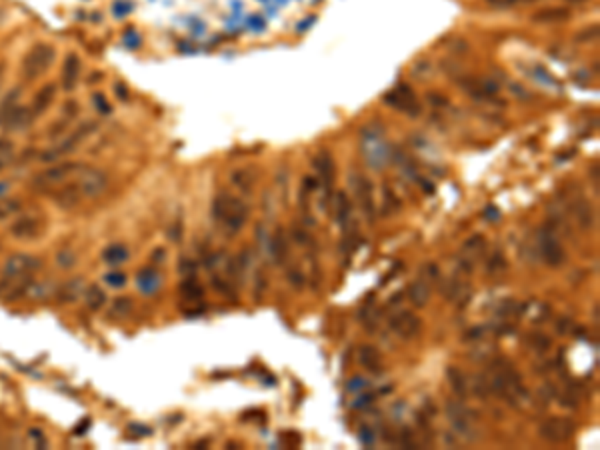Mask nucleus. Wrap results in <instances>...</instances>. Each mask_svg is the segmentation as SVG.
<instances>
[{
    "instance_id": "nucleus-1",
    "label": "nucleus",
    "mask_w": 600,
    "mask_h": 450,
    "mask_svg": "<svg viewBox=\"0 0 600 450\" xmlns=\"http://www.w3.org/2000/svg\"><path fill=\"white\" fill-rule=\"evenodd\" d=\"M38 266H40V260L31 254L8 257L0 275V296L15 300L26 295L31 284L35 282V272Z\"/></svg>"
},
{
    "instance_id": "nucleus-2",
    "label": "nucleus",
    "mask_w": 600,
    "mask_h": 450,
    "mask_svg": "<svg viewBox=\"0 0 600 450\" xmlns=\"http://www.w3.org/2000/svg\"><path fill=\"white\" fill-rule=\"evenodd\" d=\"M212 218L223 226L228 234H234L248 220V207L239 196L223 191L212 200Z\"/></svg>"
},
{
    "instance_id": "nucleus-3",
    "label": "nucleus",
    "mask_w": 600,
    "mask_h": 450,
    "mask_svg": "<svg viewBox=\"0 0 600 450\" xmlns=\"http://www.w3.org/2000/svg\"><path fill=\"white\" fill-rule=\"evenodd\" d=\"M56 58V49L49 42H38L22 58V78L24 80H36L40 78L46 70L51 69Z\"/></svg>"
},
{
    "instance_id": "nucleus-4",
    "label": "nucleus",
    "mask_w": 600,
    "mask_h": 450,
    "mask_svg": "<svg viewBox=\"0 0 600 450\" xmlns=\"http://www.w3.org/2000/svg\"><path fill=\"white\" fill-rule=\"evenodd\" d=\"M85 162H74V160H65V162H58V164H52L51 168L38 173L33 178V184L38 187V189H56V187H62L70 182L76 174L83 171Z\"/></svg>"
},
{
    "instance_id": "nucleus-5",
    "label": "nucleus",
    "mask_w": 600,
    "mask_h": 450,
    "mask_svg": "<svg viewBox=\"0 0 600 450\" xmlns=\"http://www.w3.org/2000/svg\"><path fill=\"white\" fill-rule=\"evenodd\" d=\"M72 182L76 184V189L80 191L85 200H94V198L103 196L106 192L110 178H108V174L104 173L103 168L85 164L83 171L72 178Z\"/></svg>"
},
{
    "instance_id": "nucleus-6",
    "label": "nucleus",
    "mask_w": 600,
    "mask_h": 450,
    "mask_svg": "<svg viewBox=\"0 0 600 450\" xmlns=\"http://www.w3.org/2000/svg\"><path fill=\"white\" fill-rule=\"evenodd\" d=\"M538 433L550 444H565L576 433V424L565 416H550L540 424Z\"/></svg>"
},
{
    "instance_id": "nucleus-7",
    "label": "nucleus",
    "mask_w": 600,
    "mask_h": 450,
    "mask_svg": "<svg viewBox=\"0 0 600 450\" xmlns=\"http://www.w3.org/2000/svg\"><path fill=\"white\" fill-rule=\"evenodd\" d=\"M382 103L393 106L395 110L406 112L411 116H420V112H422V106L416 103V96H414L412 88L406 87V85H398L395 90H388L382 96Z\"/></svg>"
},
{
    "instance_id": "nucleus-8",
    "label": "nucleus",
    "mask_w": 600,
    "mask_h": 450,
    "mask_svg": "<svg viewBox=\"0 0 600 450\" xmlns=\"http://www.w3.org/2000/svg\"><path fill=\"white\" fill-rule=\"evenodd\" d=\"M44 228V223L40 216H35V214H22L18 216L17 220L10 225V234L18 239V241H33L36 236H40Z\"/></svg>"
},
{
    "instance_id": "nucleus-9",
    "label": "nucleus",
    "mask_w": 600,
    "mask_h": 450,
    "mask_svg": "<svg viewBox=\"0 0 600 450\" xmlns=\"http://www.w3.org/2000/svg\"><path fill=\"white\" fill-rule=\"evenodd\" d=\"M388 324H391V329L395 330L398 336L412 338V336H416L418 330H420V318H418L414 312L402 311L395 314V316L388 320Z\"/></svg>"
},
{
    "instance_id": "nucleus-10",
    "label": "nucleus",
    "mask_w": 600,
    "mask_h": 450,
    "mask_svg": "<svg viewBox=\"0 0 600 450\" xmlns=\"http://www.w3.org/2000/svg\"><path fill=\"white\" fill-rule=\"evenodd\" d=\"M35 119L36 116L31 106H26V104H18L17 108L8 114V119L2 122L0 128L6 130V132H20V130H24L28 124H33Z\"/></svg>"
},
{
    "instance_id": "nucleus-11",
    "label": "nucleus",
    "mask_w": 600,
    "mask_h": 450,
    "mask_svg": "<svg viewBox=\"0 0 600 450\" xmlns=\"http://www.w3.org/2000/svg\"><path fill=\"white\" fill-rule=\"evenodd\" d=\"M52 198H54L56 207L62 208V210H72V208L78 207L80 202H85L83 194H80V191L76 189V184L72 180L67 182V184H62V187H56Z\"/></svg>"
},
{
    "instance_id": "nucleus-12",
    "label": "nucleus",
    "mask_w": 600,
    "mask_h": 450,
    "mask_svg": "<svg viewBox=\"0 0 600 450\" xmlns=\"http://www.w3.org/2000/svg\"><path fill=\"white\" fill-rule=\"evenodd\" d=\"M80 69H83V60L78 54L70 52L69 56L65 58V64H62V74H60V80H62V88L67 92H72L74 88L78 87V80H80Z\"/></svg>"
},
{
    "instance_id": "nucleus-13",
    "label": "nucleus",
    "mask_w": 600,
    "mask_h": 450,
    "mask_svg": "<svg viewBox=\"0 0 600 450\" xmlns=\"http://www.w3.org/2000/svg\"><path fill=\"white\" fill-rule=\"evenodd\" d=\"M86 282L83 277H74L67 280L65 284H60V288L56 291V300L58 304H72L76 302L80 296L85 295Z\"/></svg>"
},
{
    "instance_id": "nucleus-14",
    "label": "nucleus",
    "mask_w": 600,
    "mask_h": 450,
    "mask_svg": "<svg viewBox=\"0 0 600 450\" xmlns=\"http://www.w3.org/2000/svg\"><path fill=\"white\" fill-rule=\"evenodd\" d=\"M540 252H542V259H545V262H547L549 266H560V264H565V248L560 246V243H558L554 236H550V234L542 236V241H540Z\"/></svg>"
},
{
    "instance_id": "nucleus-15",
    "label": "nucleus",
    "mask_w": 600,
    "mask_h": 450,
    "mask_svg": "<svg viewBox=\"0 0 600 450\" xmlns=\"http://www.w3.org/2000/svg\"><path fill=\"white\" fill-rule=\"evenodd\" d=\"M568 18H570V10L565 6H547V8L536 10L531 20L538 24H554V22H565Z\"/></svg>"
},
{
    "instance_id": "nucleus-16",
    "label": "nucleus",
    "mask_w": 600,
    "mask_h": 450,
    "mask_svg": "<svg viewBox=\"0 0 600 450\" xmlns=\"http://www.w3.org/2000/svg\"><path fill=\"white\" fill-rule=\"evenodd\" d=\"M312 164H314V168H316V173H318L320 182L328 189V187L332 184V180H334V162H332V156L328 155L326 150H323L320 155L312 160Z\"/></svg>"
},
{
    "instance_id": "nucleus-17",
    "label": "nucleus",
    "mask_w": 600,
    "mask_h": 450,
    "mask_svg": "<svg viewBox=\"0 0 600 450\" xmlns=\"http://www.w3.org/2000/svg\"><path fill=\"white\" fill-rule=\"evenodd\" d=\"M54 96H56V85H52V83L51 85H44V87L36 92L33 103H31V108H33L35 116H40V114H44V112L49 110V106H51L52 101H54Z\"/></svg>"
},
{
    "instance_id": "nucleus-18",
    "label": "nucleus",
    "mask_w": 600,
    "mask_h": 450,
    "mask_svg": "<svg viewBox=\"0 0 600 450\" xmlns=\"http://www.w3.org/2000/svg\"><path fill=\"white\" fill-rule=\"evenodd\" d=\"M128 259H130V250H128L126 244L122 243L108 244L103 250V260L110 266H119V264L126 262Z\"/></svg>"
},
{
    "instance_id": "nucleus-19",
    "label": "nucleus",
    "mask_w": 600,
    "mask_h": 450,
    "mask_svg": "<svg viewBox=\"0 0 600 450\" xmlns=\"http://www.w3.org/2000/svg\"><path fill=\"white\" fill-rule=\"evenodd\" d=\"M85 304L88 311H103L106 304V291L98 284H88L85 291Z\"/></svg>"
},
{
    "instance_id": "nucleus-20",
    "label": "nucleus",
    "mask_w": 600,
    "mask_h": 450,
    "mask_svg": "<svg viewBox=\"0 0 600 450\" xmlns=\"http://www.w3.org/2000/svg\"><path fill=\"white\" fill-rule=\"evenodd\" d=\"M446 379L450 382V386H452V390H454L456 397L464 399V397L468 395V381H466L464 372L458 366H448V368H446Z\"/></svg>"
},
{
    "instance_id": "nucleus-21",
    "label": "nucleus",
    "mask_w": 600,
    "mask_h": 450,
    "mask_svg": "<svg viewBox=\"0 0 600 450\" xmlns=\"http://www.w3.org/2000/svg\"><path fill=\"white\" fill-rule=\"evenodd\" d=\"M271 252H273V259H275L276 264H282L286 257H289V244H286V234H284V228H276L275 236H273V243H271Z\"/></svg>"
},
{
    "instance_id": "nucleus-22",
    "label": "nucleus",
    "mask_w": 600,
    "mask_h": 450,
    "mask_svg": "<svg viewBox=\"0 0 600 450\" xmlns=\"http://www.w3.org/2000/svg\"><path fill=\"white\" fill-rule=\"evenodd\" d=\"M409 296H411V300H412V304H414V306H418V309L427 306V304H429V298H430L429 284H427L425 280H416V282H412L411 288H409Z\"/></svg>"
},
{
    "instance_id": "nucleus-23",
    "label": "nucleus",
    "mask_w": 600,
    "mask_h": 450,
    "mask_svg": "<svg viewBox=\"0 0 600 450\" xmlns=\"http://www.w3.org/2000/svg\"><path fill=\"white\" fill-rule=\"evenodd\" d=\"M359 361L364 368H368L370 372H378L380 366H382V358H380V352H378L375 347H360L359 352Z\"/></svg>"
},
{
    "instance_id": "nucleus-24",
    "label": "nucleus",
    "mask_w": 600,
    "mask_h": 450,
    "mask_svg": "<svg viewBox=\"0 0 600 450\" xmlns=\"http://www.w3.org/2000/svg\"><path fill=\"white\" fill-rule=\"evenodd\" d=\"M160 286V278L155 270H140L138 275V291L144 295H155Z\"/></svg>"
},
{
    "instance_id": "nucleus-25",
    "label": "nucleus",
    "mask_w": 600,
    "mask_h": 450,
    "mask_svg": "<svg viewBox=\"0 0 600 450\" xmlns=\"http://www.w3.org/2000/svg\"><path fill=\"white\" fill-rule=\"evenodd\" d=\"M18 104H20V90L18 88H12L8 94H4L0 98V126H2V122L8 119V114L17 108Z\"/></svg>"
},
{
    "instance_id": "nucleus-26",
    "label": "nucleus",
    "mask_w": 600,
    "mask_h": 450,
    "mask_svg": "<svg viewBox=\"0 0 600 450\" xmlns=\"http://www.w3.org/2000/svg\"><path fill=\"white\" fill-rule=\"evenodd\" d=\"M526 345L534 348L536 352H547L552 347V338L547 336L545 332H529L526 334Z\"/></svg>"
},
{
    "instance_id": "nucleus-27",
    "label": "nucleus",
    "mask_w": 600,
    "mask_h": 450,
    "mask_svg": "<svg viewBox=\"0 0 600 450\" xmlns=\"http://www.w3.org/2000/svg\"><path fill=\"white\" fill-rule=\"evenodd\" d=\"M180 296L182 298H187V300H192V302H196V300H200L203 296H205V288L196 282V280H185L182 284H180Z\"/></svg>"
},
{
    "instance_id": "nucleus-28",
    "label": "nucleus",
    "mask_w": 600,
    "mask_h": 450,
    "mask_svg": "<svg viewBox=\"0 0 600 450\" xmlns=\"http://www.w3.org/2000/svg\"><path fill=\"white\" fill-rule=\"evenodd\" d=\"M15 153H17L15 142H12L10 139H6V137H0V171L6 168V166L12 162Z\"/></svg>"
},
{
    "instance_id": "nucleus-29",
    "label": "nucleus",
    "mask_w": 600,
    "mask_h": 450,
    "mask_svg": "<svg viewBox=\"0 0 600 450\" xmlns=\"http://www.w3.org/2000/svg\"><path fill=\"white\" fill-rule=\"evenodd\" d=\"M232 182L239 187L240 191L248 192L252 187H255V182H257V178L252 176V173L250 171H246V168H242V171H237V173H232Z\"/></svg>"
},
{
    "instance_id": "nucleus-30",
    "label": "nucleus",
    "mask_w": 600,
    "mask_h": 450,
    "mask_svg": "<svg viewBox=\"0 0 600 450\" xmlns=\"http://www.w3.org/2000/svg\"><path fill=\"white\" fill-rule=\"evenodd\" d=\"M574 214H576V218H578V223H581L583 228H588V226L592 225V208H590L588 202H584V200L576 202Z\"/></svg>"
},
{
    "instance_id": "nucleus-31",
    "label": "nucleus",
    "mask_w": 600,
    "mask_h": 450,
    "mask_svg": "<svg viewBox=\"0 0 600 450\" xmlns=\"http://www.w3.org/2000/svg\"><path fill=\"white\" fill-rule=\"evenodd\" d=\"M20 210V202L12 200V198H0V220H6L10 216H15Z\"/></svg>"
},
{
    "instance_id": "nucleus-32",
    "label": "nucleus",
    "mask_w": 600,
    "mask_h": 450,
    "mask_svg": "<svg viewBox=\"0 0 600 450\" xmlns=\"http://www.w3.org/2000/svg\"><path fill=\"white\" fill-rule=\"evenodd\" d=\"M348 214H350V202H348V198H346L344 192H338V194H336V216H338V220L344 223Z\"/></svg>"
},
{
    "instance_id": "nucleus-33",
    "label": "nucleus",
    "mask_w": 600,
    "mask_h": 450,
    "mask_svg": "<svg viewBox=\"0 0 600 450\" xmlns=\"http://www.w3.org/2000/svg\"><path fill=\"white\" fill-rule=\"evenodd\" d=\"M104 280H106V284L112 286V288H122V286L128 282V277H126L124 272H120V270H112V272H108V275L104 277Z\"/></svg>"
},
{
    "instance_id": "nucleus-34",
    "label": "nucleus",
    "mask_w": 600,
    "mask_h": 450,
    "mask_svg": "<svg viewBox=\"0 0 600 450\" xmlns=\"http://www.w3.org/2000/svg\"><path fill=\"white\" fill-rule=\"evenodd\" d=\"M504 270H506V260L498 252V254H495V257L490 259V262H488V272H490V275H502Z\"/></svg>"
},
{
    "instance_id": "nucleus-35",
    "label": "nucleus",
    "mask_w": 600,
    "mask_h": 450,
    "mask_svg": "<svg viewBox=\"0 0 600 450\" xmlns=\"http://www.w3.org/2000/svg\"><path fill=\"white\" fill-rule=\"evenodd\" d=\"M484 2L492 8H513V6H520V4H531L534 0H484Z\"/></svg>"
},
{
    "instance_id": "nucleus-36",
    "label": "nucleus",
    "mask_w": 600,
    "mask_h": 450,
    "mask_svg": "<svg viewBox=\"0 0 600 450\" xmlns=\"http://www.w3.org/2000/svg\"><path fill=\"white\" fill-rule=\"evenodd\" d=\"M56 262H58L60 266H65V268H70V266L76 262V257H74L72 250H60V252L56 254Z\"/></svg>"
},
{
    "instance_id": "nucleus-37",
    "label": "nucleus",
    "mask_w": 600,
    "mask_h": 450,
    "mask_svg": "<svg viewBox=\"0 0 600 450\" xmlns=\"http://www.w3.org/2000/svg\"><path fill=\"white\" fill-rule=\"evenodd\" d=\"M130 304H132V300L130 298H117L114 300V312H120V314H128V311H130Z\"/></svg>"
},
{
    "instance_id": "nucleus-38",
    "label": "nucleus",
    "mask_w": 600,
    "mask_h": 450,
    "mask_svg": "<svg viewBox=\"0 0 600 450\" xmlns=\"http://www.w3.org/2000/svg\"><path fill=\"white\" fill-rule=\"evenodd\" d=\"M482 248H484V239H482V236H472L468 243L464 244V250H474L477 254H479Z\"/></svg>"
},
{
    "instance_id": "nucleus-39",
    "label": "nucleus",
    "mask_w": 600,
    "mask_h": 450,
    "mask_svg": "<svg viewBox=\"0 0 600 450\" xmlns=\"http://www.w3.org/2000/svg\"><path fill=\"white\" fill-rule=\"evenodd\" d=\"M76 110H78V104L74 103V101H69V103L62 106V112H67V121L76 116Z\"/></svg>"
},
{
    "instance_id": "nucleus-40",
    "label": "nucleus",
    "mask_w": 600,
    "mask_h": 450,
    "mask_svg": "<svg viewBox=\"0 0 600 450\" xmlns=\"http://www.w3.org/2000/svg\"><path fill=\"white\" fill-rule=\"evenodd\" d=\"M10 189H12V184H10L8 180L0 178V198H8V194H10Z\"/></svg>"
},
{
    "instance_id": "nucleus-41",
    "label": "nucleus",
    "mask_w": 600,
    "mask_h": 450,
    "mask_svg": "<svg viewBox=\"0 0 600 450\" xmlns=\"http://www.w3.org/2000/svg\"><path fill=\"white\" fill-rule=\"evenodd\" d=\"M482 334H484V329L477 327V329L468 330V332L464 334V340H474V338H482Z\"/></svg>"
},
{
    "instance_id": "nucleus-42",
    "label": "nucleus",
    "mask_w": 600,
    "mask_h": 450,
    "mask_svg": "<svg viewBox=\"0 0 600 450\" xmlns=\"http://www.w3.org/2000/svg\"><path fill=\"white\" fill-rule=\"evenodd\" d=\"M94 104H96V106L103 110V114H108V110H110V108H108V103L104 101L103 94H94Z\"/></svg>"
},
{
    "instance_id": "nucleus-43",
    "label": "nucleus",
    "mask_w": 600,
    "mask_h": 450,
    "mask_svg": "<svg viewBox=\"0 0 600 450\" xmlns=\"http://www.w3.org/2000/svg\"><path fill=\"white\" fill-rule=\"evenodd\" d=\"M289 278H291V282L294 284V286H302V284H305V280H302V277H300L298 270H291V272H289Z\"/></svg>"
},
{
    "instance_id": "nucleus-44",
    "label": "nucleus",
    "mask_w": 600,
    "mask_h": 450,
    "mask_svg": "<svg viewBox=\"0 0 600 450\" xmlns=\"http://www.w3.org/2000/svg\"><path fill=\"white\" fill-rule=\"evenodd\" d=\"M294 239H298V243H300V244H310V236H309V234H307V232L302 234V232L294 230Z\"/></svg>"
},
{
    "instance_id": "nucleus-45",
    "label": "nucleus",
    "mask_w": 600,
    "mask_h": 450,
    "mask_svg": "<svg viewBox=\"0 0 600 450\" xmlns=\"http://www.w3.org/2000/svg\"><path fill=\"white\" fill-rule=\"evenodd\" d=\"M427 270H429L427 275H429L430 278H434V280L440 277V275H438V266H436V264H427Z\"/></svg>"
},
{
    "instance_id": "nucleus-46",
    "label": "nucleus",
    "mask_w": 600,
    "mask_h": 450,
    "mask_svg": "<svg viewBox=\"0 0 600 450\" xmlns=\"http://www.w3.org/2000/svg\"><path fill=\"white\" fill-rule=\"evenodd\" d=\"M429 101L430 103H434V104H448V101H446V98H440V94H436V92H434V94L430 92Z\"/></svg>"
},
{
    "instance_id": "nucleus-47",
    "label": "nucleus",
    "mask_w": 600,
    "mask_h": 450,
    "mask_svg": "<svg viewBox=\"0 0 600 450\" xmlns=\"http://www.w3.org/2000/svg\"><path fill=\"white\" fill-rule=\"evenodd\" d=\"M484 216H492V218H497L498 210L495 207H488L486 210H484Z\"/></svg>"
},
{
    "instance_id": "nucleus-48",
    "label": "nucleus",
    "mask_w": 600,
    "mask_h": 450,
    "mask_svg": "<svg viewBox=\"0 0 600 450\" xmlns=\"http://www.w3.org/2000/svg\"><path fill=\"white\" fill-rule=\"evenodd\" d=\"M362 382H364L362 379H354V384L350 382V386H348V388H350V390H357V388H360V386H364Z\"/></svg>"
},
{
    "instance_id": "nucleus-49",
    "label": "nucleus",
    "mask_w": 600,
    "mask_h": 450,
    "mask_svg": "<svg viewBox=\"0 0 600 450\" xmlns=\"http://www.w3.org/2000/svg\"><path fill=\"white\" fill-rule=\"evenodd\" d=\"M2 78H4V62H0V85H2Z\"/></svg>"
},
{
    "instance_id": "nucleus-50",
    "label": "nucleus",
    "mask_w": 600,
    "mask_h": 450,
    "mask_svg": "<svg viewBox=\"0 0 600 450\" xmlns=\"http://www.w3.org/2000/svg\"><path fill=\"white\" fill-rule=\"evenodd\" d=\"M568 2H572V4H583V2H588V0H568Z\"/></svg>"
}]
</instances>
